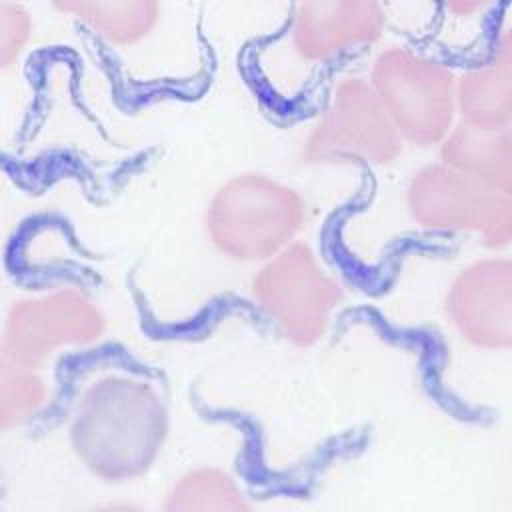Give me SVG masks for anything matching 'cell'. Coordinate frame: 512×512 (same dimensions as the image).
Listing matches in <instances>:
<instances>
[{"label": "cell", "instance_id": "1", "mask_svg": "<svg viewBox=\"0 0 512 512\" xmlns=\"http://www.w3.org/2000/svg\"><path fill=\"white\" fill-rule=\"evenodd\" d=\"M170 436L160 388L140 372H86L70 396L66 438L76 462L104 484L136 482L158 464Z\"/></svg>", "mask_w": 512, "mask_h": 512}, {"label": "cell", "instance_id": "2", "mask_svg": "<svg viewBox=\"0 0 512 512\" xmlns=\"http://www.w3.org/2000/svg\"><path fill=\"white\" fill-rule=\"evenodd\" d=\"M106 314L78 286H56L14 300L0 324V350L12 360L48 370L66 350L88 348L102 340Z\"/></svg>", "mask_w": 512, "mask_h": 512}, {"label": "cell", "instance_id": "3", "mask_svg": "<svg viewBox=\"0 0 512 512\" xmlns=\"http://www.w3.org/2000/svg\"><path fill=\"white\" fill-rule=\"evenodd\" d=\"M386 24L382 0H302L288 24L292 48L304 58H326L370 44Z\"/></svg>", "mask_w": 512, "mask_h": 512}, {"label": "cell", "instance_id": "4", "mask_svg": "<svg viewBox=\"0 0 512 512\" xmlns=\"http://www.w3.org/2000/svg\"><path fill=\"white\" fill-rule=\"evenodd\" d=\"M50 6L110 48L126 50L146 42L160 24L162 0H48Z\"/></svg>", "mask_w": 512, "mask_h": 512}, {"label": "cell", "instance_id": "5", "mask_svg": "<svg viewBox=\"0 0 512 512\" xmlns=\"http://www.w3.org/2000/svg\"><path fill=\"white\" fill-rule=\"evenodd\" d=\"M46 372L24 366L0 350V434L18 430L48 410L52 384Z\"/></svg>", "mask_w": 512, "mask_h": 512}, {"label": "cell", "instance_id": "6", "mask_svg": "<svg viewBox=\"0 0 512 512\" xmlns=\"http://www.w3.org/2000/svg\"><path fill=\"white\" fill-rule=\"evenodd\" d=\"M34 18L20 0H0V72L12 68L28 50Z\"/></svg>", "mask_w": 512, "mask_h": 512}, {"label": "cell", "instance_id": "7", "mask_svg": "<svg viewBox=\"0 0 512 512\" xmlns=\"http://www.w3.org/2000/svg\"><path fill=\"white\" fill-rule=\"evenodd\" d=\"M444 14L456 20H474L486 16L498 0H438Z\"/></svg>", "mask_w": 512, "mask_h": 512}, {"label": "cell", "instance_id": "8", "mask_svg": "<svg viewBox=\"0 0 512 512\" xmlns=\"http://www.w3.org/2000/svg\"><path fill=\"white\" fill-rule=\"evenodd\" d=\"M294 2H302V0H294Z\"/></svg>", "mask_w": 512, "mask_h": 512}]
</instances>
